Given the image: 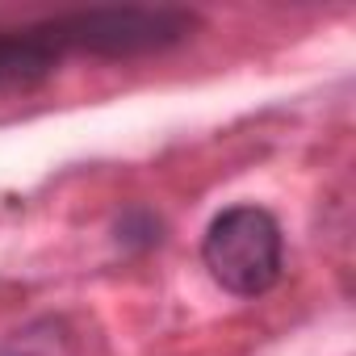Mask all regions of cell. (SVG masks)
Wrapping results in <instances>:
<instances>
[{
	"mask_svg": "<svg viewBox=\"0 0 356 356\" xmlns=\"http://www.w3.org/2000/svg\"><path fill=\"white\" fill-rule=\"evenodd\" d=\"M0 356H80L63 318H38L0 343Z\"/></svg>",
	"mask_w": 356,
	"mask_h": 356,
	"instance_id": "cell-3",
	"label": "cell"
},
{
	"mask_svg": "<svg viewBox=\"0 0 356 356\" xmlns=\"http://www.w3.org/2000/svg\"><path fill=\"white\" fill-rule=\"evenodd\" d=\"M113 239H118L122 252H151V248H159V239H163V222H159L155 210H147V206H130V210L118 214V222H113Z\"/></svg>",
	"mask_w": 356,
	"mask_h": 356,
	"instance_id": "cell-4",
	"label": "cell"
},
{
	"mask_svg": "<svg viewBox=\"0 0 356 356\" xmlns=\"http://www.w3.org/2000/svg\"><path fill=\"white\" fill-rule=\"evenodd\" d=\"M202 17L172 5L67 9L22 26H0V88H30L59 72L67 55L138 59L172 51L197 34Z\"/></svg>",
	"mask_w": 356,
	"mask_h": 356,
	"instance_id": "cell-1",
	"label": "cell"
},
{
	"mask_svg": "<svg viewBox=\"0 0 356 356\" xmlns=\"http://www.w3.org/2000/svg\"><path fill=\"white\" fill-rule=\"evenodd\" d=\"M202 264L210 268V277L227 293H235V298H264L268 289H277V281L285 273L281 222L264 206H252V202L227 206L206 227Z\"/></svg>",
	"mask_w": 356,
	"mask_h": 356,
	"instance_id": "cell-2",
	"label": "cell"
}]
</instances>
